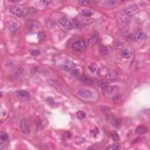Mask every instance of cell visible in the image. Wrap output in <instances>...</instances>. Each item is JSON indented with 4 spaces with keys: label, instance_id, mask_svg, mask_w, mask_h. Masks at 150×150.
<instances>
[{
    "label": "cell",
    "instance_id": "1",
    "mask_svg": "<svg viewBox=\"0 0 150 150\" xmlns=\"http://www.w3.org/2000/svg\"><path fill=\"white\" fill-rule=\"evenodd\" d=\"M120 91L119 87L117 86H106L103 89V92L104 96L108 98H113L117 95Z\"/></svg>",
    "mask_w": 150,
    "mask_h": 150
},
{
    "label": "cell",
    "instance_id": "2",
    "mask_svg": "<svg viewBox=\"0 0 150 150\" xmlns=\"http://www.w3.org/2000/svg\"><path fill=\"white\" fill-rule=\"evenodd\" d=\"M59 24L64 29L66 30H71L73 28V24L68 18L65 17H62L59 20Z\"/></svg>",
    "mask_w": 150,
    "mask_h": 150
},
{
    "label": "cell",
    "instance_id": "3",
    "mask_svg": "<svg viewBox=\"0 0 150 150\" xmlns=\"http://www.w3.org/2000/svg\"><path fill=\"white\" fill-rule=\"evenodd\" d=\"M9 10L12 14L17 17H23L25 15L24 11L19 6L15 5H11L9 8Z\"/></svg>",
    "mask_w": 150,
    "mask_h": 150
},
{
    "label": "cell",
    "instance_id": "4",
    "mask_svg": "<svg viewBox=\"0 0 150 150\" xmlns=\"http://www.w3.org/2000/svg\"><path fill=\"white\" fill-rule=\"evenodd\" d=\"M72 48L76 51H82L86 48V44L83 40L78 41L72 44Z\"/></svg>",
    "mask_w": 150,
    "mask_h": 150
},
{
    "label": "cell",
    "instance_id": "5",
    "mask_svg": "<svg viewBox=\"0 0 150 150\" xmlns=\"http://www.w3.org/2000/svg\"><path fill=\"white\" fill-rule=\"evenodd\" d=\"M78 94L80 96V97L84 98H90L93 97V93L90 90H88V89H80L78 91Z\"/></svg>",
    "mask_w": 150,
    "mask_h": 150
},
{
    "label": "cell",
    "instance_id": "6",
    "mask_svg": "<svg viewBox=\"0 0 150 150\" xmlns=\"http://www.w3.org/2000/svg\"><path fill=\"white\" fill-rule=\"evenodd\" d=\"M137 11H138L137 5L135 4H130L128 6H127L126 7L124 8V12L130 16L131 15H133Z\"/></svg>",
    "mask_w": 150,
    "mask_h": 150
},
{
    "label": "cell",
    "instance_id": "7",
    "mask_svg": "<svg viewBox=\"0 0 150 150\" xmlns=\"http://www.w3.org/2000/svg\"><path fill=\"white\" fill-rule=\"evenodd\" d=\"M21 130L22 131V133L24 134L28 135L30 133V125L28 123L27 120L25 119H24L21 121Z\"/></svg>",
    "mask_w": 150,
    "mask_h": 150
},
{
    "label": "cell",
    "instance_id": "8",
    "mask_svg": "<svg viewBox=\"0 0 150 150\" xmlns=\"http://www.w3.org/2000/svg\"><path fill=\"white\" fill-rule=\"evenodd\" d=\"M75 67V64L70 60H66L59 65V68L65 70H69Z\"/></svg>",
    "mask_w": 150,
    "mask_h": 150
},
{
    "label": "cell",
    "instance_id": "9",
    "mask_svg": "<svg viewBox=\"0 0 150 150\" xmlns=\"http://www.w3.org/2000/svg\"><path fill=\"white\" fill-rule=\"evenodd\" d=\"M88 69L91 73L94 74V75H98L100 74V68L96 63H91L89 65Z\"/></svg>",
    "mask_w": 150,
    "mask_h": 150
},
{
    "label": "cell",
    "instance_id": "10",
    "mask_svg": "<svg viewBox=\"0 0 150 150\" xmlns=\"http://www.w3.org/2000/svg\"><path fill=\"white\" fill-rule=\"evenodd\" d=\"M119 18L121 22H122L123 24L127 25H128V24L131 21L130 16L128 14H127L126 13H125L124 12H122V14H120Z\"/></svg>",
    "mask_w": 150,
    "mask_h": 150
},
{
    "label": "cell",
    "instance_id": "11",
    "mask_svg": "<svg viewBox=\"0 0 150 150\" xmlns=\"http://www.w3.org/2000/svg\"><path fill=\"white\" fill-rule=\"evenodd\" d=\"M118 76V72L114 69H109L106 74V78L109 80H115Z\"/></svg>",
    "mask_w": 150,
    "mask_h": 150
},
{
    "label": "cell",
    "instance_id": "12",
    "mask_svg": "<svg viewBox=\"0 0 150 150\" xmlns=\"http://www.w3.org/2000/svg\"><path fill=\"white\" fill-rule=\"evenodd\" d=\"M133 37L135 41H137V40H144L147 38V36L142 31L140 30L137 31L133 35Z\"/></svg>",
    "mask_w": 150,
    "mask_h": 150
},
{
    "label": "cell",
    "instance_id": "13",
    "mask_svg": "<svg viewBox=\"0 0 150 150\" xmlns=\"http://www.w3.org/2000/svg\"><path fill=\"white\" fill-rule=\"evenodd\" d=\"M107 120L109 121V122L110 123L112 126H113L116 128H118L120 126V122H118L117 118H116L113 116L109 115L107 116Z\"/></svg>",
    "mask_w": 150,
    "mask_h": 150
},
{
    "label": "cell",
    "instance_id": "14",
    "mask_svg": "<svg viewBox=\"0 0 150 150\" xmlns=\"http://www.w3.org/2000/svg\"><path fill=\"white\" fill-rule=\"evenodd\" d=\"M48 82L49 83V84H50V85H51L52 86L54 87L57 90H60V91H62V89H63V87L59 83L53 80H48Z\"/></svg>",
    "mask_w": 150,
    "mask_h": 150
},
{
    "label": "cell",
    "instance_id": "15",
    "mask_svg": "<svg viewBox=\"0 0 150 150\" xmlns=\"http://www.w3.org/2000/svg\"><path fill=\"white\" fill-rule=\"evenodd\" d=\"M121 55L123 58H125V59H129L132 56V53L128 49H123L121 52Z\"/></svg>",
    "mask_w": 150,
    "mask_h": 150
},
{
    "label": "cell",
    "instance_id": "16",
    "mask_svg": "<svg viewBox=\"0 0 150 150\" xmlns=\"http://www.w3.org/2000/svg\"><path fill=\"white\" fill-rule=\"evenodd\" d=\"M148 131V130L146 127L144 126H140L138 127L135 130V133L137 134H140V135L147 133Z\"/></svg>",
    "mask_w": 150,
    "mask_h": 150
},
{
    "label": "cell",
    "instance_id": "17",
    "mask_svg": "<svg viewBox=\"0 0 150 150\" xmlns=\"http://www.w3.org/2000/svg\"><path fill=\"white\" fill-rule=\"evenodd\" d=\"M117 3V1H104L102 2L103 5L107 8H111L115 6Z\"/></svg>",
    "mask_w": 150,
    "mask_h": 150
},
{
    "label": "cell",
    "instance_id": "18",
    "mask_svg": "<svg viewBox=\"0 0 150 150\" xmlns=\"http://www.w3.org/2000/svg\"><path fill=\"white\" fill-rule=\"evenodd\" d=\"M98 42V38L96 36H93V37H91L90 39L88 40V42H87V45L89 46H93V45H95Z\"/></svg>",
    "mask_w": 150,
    "mask_h": 150
},
{
    "label": "cell",
    "instance_id": "19",
    "mask_svg": "<svg viewBox=\"0 0 150 150\" xmlns=\"http://www.w3.org/2000/svg\"><path fill=\"white\" fill-rule=\"evenodd\" d=\"M17 95L22 97H29L30 96V93L26 90H19L17 91Z\"/></svg>",
    "mask_w": 150,
    "mask_h": 150
},
{
    "label": "cell",
    "instance_id": "20",
    "mask_svg": "<svg viewBox=\"0 0 150 150\" xmlns=\"http://www.w3.org/2000/svg\"><path fill=\"white\" fill-rule=\"evenodd\" d=\"M81 13L83 16L86 17H90L93 15V13L88 9H83V10H82Z\"/></svg>",
    "mask_w": 150,
    "mask_h": 150
},
{
    "label": "cell",
    "instance_id": "21",
    "mask_svg": "<svg viewBox=\"0 0 150 150\" xmlns=\"http://www.w3.org/2000/svg\"><path fill=\"white\" fill-rule=\"evenodd\" d=\"M99 53L102 56H106L109 53V49L106 46H101L99 49Z\"/></svg>",
    "mask_w": 150,
    "mask_h": 150
},
{
    "label": "cell",
    "instance_id": "22",
    "mask_svg": "<svg viewBox=\"0 0 150 150\" xmlns=\"http://www.w3.org/2000/svg\"><path fill=\"white\" fill-rule=\"evenodd\" d=\"M120 149V145L118 144H112L109 145V146L106 148V149L109 150H118Z\"/></svg>",
    "mask_w": 150,
    "mask_h": 150
},
{
    "label": "cell",
    "instance_id": "23",
    "mask_svg": "<svg viewBox=\"0 0 150 150\" xmlns=\"http://www.w3.org/2000/svg\"><path fill=\"white\" fill-rule=\"evenodd\" d=\"M110 136L112 139H113L115 141H118L120 140V137L116 131H112L110 133Z\"/></svg>",
    "mask_w": 150,
    "mask_h": 150
},
{
    "label": "cell",
    "instance_id": "24",
    "mask_svg": "<svg viewBox=\"0 0 150 150\" xmlns=\"http://www.w3.org/2000/svg\"><path fill=\"white\" fill-rule=\"evenodd\" d=\"M113 101L115 103L117 104V103H120L121 102H122V96L120 95H116V96H114L113 97Z\"/></svg>",
    "mask_w": 150,
    "mask_h": 150
},
{
    "label": "cell",
    "instance_id": "25",
    "mask_svg": "<svg viewBox=\"0 0 150 150\" xmlns=\"http://www.w3.org/2000/svg\"><path fill=\"white\" fill-rule=\"evenodd\" d=\"M76 116L77 117L79 118V120H83L86 117V113L83 111L79 110L77 112Z\"/></svg>",
    "mask_w": 150,
    "mask_h": 150
},
{
    "label": "cell",
    "instance_id": "26",
    "mask_svg": "<svg viewBox=\"0 0 150 150\" xmlns=\"http://www.w3.org/2000/svg\"><path fill=\"white\" fill-rule=\"evenodd\" d=\"M38 38L39 42H43L45 39V35L44 32H39L38 34Z\"/></svg>",
    "mask_w": 150,
    "mask_h": 150
},
{
    "label": "cell",
    "instance_id": "27",
    "mask_svg": "<svg viewBox=\"0 0 150 150\" xmlns=\"http://www.w3.org/2000/svg\"><path fill=\"white\" fill-rule=\"evenodd\" d=\"M81 79H82V81L84 83H86L88 84H92V82H91V80L90 79H89L87 77H86V76H83L81 77Z\"/></svg>",
    "mask_w": 150,
    "mask_h": 150
},
{
    "label": "cell",
    "instance_id": "28",
    "mask_svg": "<svg viewBox=\"0 0 150 150\" xmlns=\"http://www.w3.org/2000/svg\"><path fill=\"white\" fill-rule=\"evenodd\" d=\"M46 101H47V102L48 103V104H49V105H50L51 106L54 107V106H56V104L55 100H53V98L48 97V98L46 99Z\"/></svg>",
    "mask_w": 150,
    "mask_h": 150
},
{
    "label": "cell",
    "instance_id": "29",
    "mask_svg": "<svg viewBox=\"0 0 150 150\" xmlns=\"http://www.w3.org/2000/svg\"><path fill=\"white\" fill-rule=\"evenodd\" d=\"M8 138V135L5 131H1V140L2 141H6Z\"/></svg>",
    "mask_w": 150,
    "mask_h": 150
},
{
    "label": "cell",
    "instance_id": "30",
    "mask_svg": "<svg viewBox=\"0 0 150 150\" xmlns=\"http://www.w3.org/2000/svg\"><path fill=\"white\" fill-rule=\"evenodd\" d=\"M39 26V24L37 22L33 21L32 23H30V29H31V30H34V29H37V27L38 28Z\"/></svg>",
    "mask_w": 150,
    "mask_h": 150
},
{
    "label": "cell",
    "instance_id": "31",
    "mask_svg": "<svg viewBox=\"0 0 150 150\" xmlns=\"http://www.w3.org/2000/svg\"><path fill=\"white\" fill-rule=\"evenodd\" d=\"M78 3L80 5H84V6H86V5H90L91 3H92V1H78Z\"/></svg>",
    "mask_w": 150,
    "mask_h": 150
},
{
    "label": "cell",
    "instance_id": "32",
    "mask_svg": "<svg viewBox=\"0 0 150 150\" xmlns=\"http://www.w3.org/2000/svg\"><path fill=\"white\" fill-rule=\"evenodd\" d=\"M40 53H41V51L39 50H38V49H34V50H32L31 51V54L34 56H37L38 55H39Z\"/></svg>",
    "mask_w": 150,
    "mask_h": 150
},
{
    "label": "cell",
    "instance_id": "33",
    "mask_svg": "<svg viewBox=\"0 0 150 150\" xmlns=\"http://www.w3.org/2000/svg\"><path fill=\"white\" fill-rule=\"evenodd\" d=\"M17 24H15V23H12V24H11L10 29H11V30H13V31H14L15 29H17Z\"/></svg>",
    "mask_w": 150,
    "mask_h": 150
},
{
    "label": "cell",
    "instance_id": "34",
    "mask_svg": "<svg viewBox=\"0 0 150 150\" xmlns=\"http://www.w3.org/2000/svg\"><path fill=\"white\" fill-rule=\"evenodd\" d=\"M40 3H41L42 5H47L50 3V1H40Z\"/></svg>",
    "mask_w": 150,
    "mask_h": 150
}]
</instances>
